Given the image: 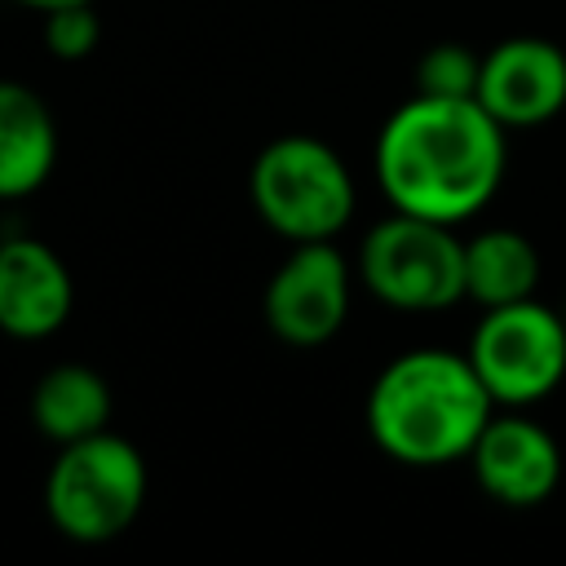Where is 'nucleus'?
I'll use <instances>...</instances> for the list:
<instances>
[{
    "instance_id": "f257e3e1",
    "label": "nucleus",
    "mask_w": 566,
    "mask_h": 566,
    "mask_svg": "<svg viewBox=\"0 0 566 566\" xmlns=\"http://www.w3.org/2000/svg\"><path fill=\"white\" fill-rule=\"evenodd\" d=\"M504 133L478 97L411 93L376 133V186L398 212L460 226L482 212L504 181Z\"/></svg>"
},
{
    "instance_id": "f03ea898",
    "label": "nucleus",
    "mask_w": 566,
    "mask_h": 566,
    "mask_svg": "<svg viewBox=\"0 0 566 566\" xmlns=\"http://www.w3.org/2000/svg\"><path fill=\"white\" fill-rule=\"evenodd\" d=\"M495 416L469 354L420 345L389 358L367 389L371 442L407 469H442L469 455L482 424Z\"/></svg>"
},
{
    "instance_id": "7ed1b4c3",
    "label": "nucleus",
    "mask_w": 566,
    "mask_h": 566,
    "mask_svg": "<svg viewBox=\"0 0 566 566\" xmlns=\"http://www.w3.org/2000/svg\"><path fill=\"white\" fill-rule=\"evenodd\" d=\"M248 195L256 217L287 243L336 239L354 217V177L345 159L310 133L265 142L252 159Z\"/></svg>"
},
{
    "instance_id": "20e7f679",
    "label": "nucleus",
    "mask_w": 566,
    "mask_h": 566,
    "mask_svg": "<svg viewBox=\"0 0 566 566\" xmlns=\"http://www.w3.org/2000/svg\"><path fill=\"white\" fill-rule=\"evenodd\" d=\"M146 504V460L142 451L97 429L88 438L62 442L44 478V509L49 522L75 544H106L124 535Z\"/></svg>"
},
{
    "instance_id": "39448f33",
    "label": "nucleus",
    "mask_w": 566,
    "mask_h": 566,
    "mask_svg": "<svg viewBox=\"0 0 566 566\" xmlns=\"http://www.w3.org/2000/svg\"><path fill=\"white\" fill-rule=\"evenodd\" d=\"M358 283L402 314L451 310L464 301V243L455 226L394 208L358 243Z\"/></svg>"
},
{
    "instance_id": "423d86ee",
    "label": "nucleus",
    "mask_w": 566,
    "mask_h": 566,
    "mask_svg": "<svg viewBox=\"0 0 566 566\" xmlns=\"http://www.w3.org/2000/svg\"><path fill=\"white\" fill-rule=\"evenodd\" d=\"M464 354L495 407H531L566 380V323L535 296L495 305L473 327Z\"/></svg>"
},
{
    "instance_id": "0eeeda50",
    "label": "nucleus",
    "mask_w": 566,
    "mask_h": 566,
    "mask_svg": "<svg viewBox=\"0 0 566 566\" xmlns=\"http://www.w3.org/2000/svg\"><path fill=\"white\" fill-rule=\"evenodd\" d=\"M265 327L296 349L327 345L349 318V261L332 239L296 243L265 283Z\"/></svg>"
},
{
    "instance_id": "6e6552de",
    "label": "nucleus",
    "mask_w": 566,
    "mask_h": 566,
    "mask_svg": "<svg viewBox=\"0 0 566 566\" xmlns=\"http://www.w3.org/2000/svg\"><path fill=\"white\" fill-rule=\"evenodd\" d=\"M473 482L482 495H491L504 509H535L562 486V451L544 424L522 416V407H509L504 416H491L469 447Z\"/></svg>"
},
{
    "instance_id": "1a4fd4ad",
    "label": "nucleus",
    "mask_w": 566,
    "mask_h": 566,
    "mask_svg": "<svg viewBox=\"0 0 566 566\" xmlns=\"http://www.w3.org/2000/svg\"><path fill=\"white\" fill-rule=\"evenodd\" d=\"M478 102L504 128H539L566 111V53L544 35H509L482 53Z\"/></svg>"
},
{
    "instance_id": "9d476101",
    "label": "nucleus",
    "mask_w": 566,
    "mask_h": 566,
    "mask_svg": "<svg viewBox=\"0 0 566 566\" xmlns=\"http://www.w3.org/2000/svg\"><path fill=\"white\" fill-rule=\"evenodd\" d=\"M71 270L62 256L31 239L13 234L0 243V332L13 340H44L71 318Z\"/></svg>"
},
{
    "instance_id": "9b49d317",
    "label": "nucleus",
    "mask_w": 566,
    "mask_h": 566,
    "mask_svg": "<svg viewBox=\"0 0 566 566\" xmlns=\"http://www.w3.org/2000/svg\"><path fill=\"white\" fill-rule=\"evenodd\" d=\"M57 164V124L44 97L0 80V199H27Z\"/></svg>"
},
{
    "instance_id": "f8f14e48",
    "label": "nucleus",
    "mask_w": 566,
    "mask_h": 566,
    "mask_svg": "<svg viewBox=\"0 0 566 566\" xmlns=\"http://www.w3.org/2000/svg\"><path fill=\"white\" fill-rule=\"evenodd\" d=\"M539 283V252L522 230L495 226L464 239V296L482 310L513 305L535 296Z\"/></svg>"
},
{
    "instance_id": "ddd939ff",
    "label": "nucleus",
    "mask_w": 566,
    "mask_h": 566,
    "mask_svg": "<svg viewBox=\"0 0 566 566\" xmlns=\"http://www.w3.org/2000/svg\"><path fill=\"white\" fill-rule=\"evenodd\" d=\"M31 420L44 438L53 442H75V438H88L97 429H106L111 420V389L106 380L84 367V363H62V367H49L40 380H35V394H31Z\"/></svg>"
},
{
    "instance_id": "4468645a",
    "label": "nucleus",
    "mask_w": 566,
    "mask_h": 566,
    "mask_svg": "<svg viewBox=\"0 0 566 566\" xmlns=\"http://www.w3.org/2000/svg\"><path fill=\"white\" fill-rule=\"evenodd\" d=\"M482 57L464 44H433L416 62V93L424 97H478Z\"/></svg>"
},
{
    "instance_id": "2eb2a0df",
    "label": "nucleus",
    "mask_w": 566,
    "mask_h": 566,
    "mask_svg": "<svg viewBox=\"0 0 566 566\" xmlns=\"http://www.w3.org/2000/svg\"><path fill=\"white\" fill-rule=\"evenodd\" d=\"M97 35H102V22L93 13V0L88 4H62V9L44 13V44L62 62L88 57L97 49Z\"/></svg>"
},
{
    "instance_id": "dca6fc26",
    "label": "nucleus",
    "mask_w": 566,
    "mask_h": 566,
    "mask_svg": "<svg viewBox=\"0 0 566 566\" xmlns=\"http://www.w3.org/2000/svg\"><path fill=\"white\" fill-rule=\"evenodd\" d=\"M18 4H27V9H40V13H49V9H62V4H88V0H18Z\"/></svg>"
},
{
    "instance_id": "f3484780",
    "label": "nucleus",
    "mask_w": 566,
    "mask_h": 566,
    "mask_svg": "<svg viewBox=\"0 0 566 566\" xmlns=\"http://www.w3.org/2000/svg\"><path fill=\"white\" fill-rule=\"evenodd\" d=\"M562 323H566V314H562Z\"/></svg>"
}]
</instances>
